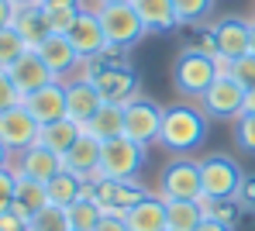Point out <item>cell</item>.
Listing matches in <instances>:
<instances>
[{
	"label": "cell",
	"instance_id": "6da1fadb",
	"mask_svg": "<svg viewBox=\"0 0 255 231\" xmlns=\"http://www.w3.org/2000/svg\"><path fill=\"white\" fill-rule=\"evenodd\" d=\"M207 128H211V117L204 114L200 104H172V107H166V117H162L159 145H166L176 155H186L197 145H204Z\"/></svg>",
	"mask_w": 255,
	"mask_h": 231
},
{
	"label": "cell",
	"instance_id": "7a4b0ae2",
	"mask_svg": "<svg viewBox=\"0 0 255 231\" xmlns=\"http://www.w3.org/2000/svg\"><path fill=\"white\" fill-rule=\"evenodd\" d=\"M214 80H217L214 55H207V52H200V48H193V45H186L176 55V62H172V87L183 97L200 100Z\"/></svg>",
	"mask_w": 255,
	"mask_h": 231
},
{
	"label": "cell",
	"instance_id": "3957f363",
	"mask_svg": "<svg viewBox=\"0 0 255 231\" xmlns=\"http://www.w3.org/2000/svg\"><path fill=\"white\" fill-rule=\"evenodd\" d=\"M83 76L100 90V97H104L107 104H121V107H125L128 100L138 93V76H134V69L125 66V62L90 59V62H83Z\"/></svg>",
	"mask_w": 255,
	"mask_h": 231
},
{
	"label": "cell",
	"instance_id": "277c9868",
	"mask_svg": "<svg viewBox=\"0 0 255 231\" xmlns=\"http://www.w3.org/2000/svg\"><path fill=\"white\" fill-rule=\"evenodd\" d=\"M162 117H166V107H159L145 93H134L125 104V138H131L141 148L155 145L162 135Z\"/></svg>",
	"mask_w": 255,
	"mask_h": 231
},
{
	"label": "cell",
	"instance_id": "5b68a950",
	"mask_svg": "<svg viewBox=\"0 0 255 231\" xmlns=\"http://www.w3.org/2000/svg\"><path fill=\"white\" fill-rule=\"evenodd\" d=\"M204 183H200V159L176 155L159 173V197L162 200H200Z\"/></svg>",
	"mask_w": 255,
	"mask_h": 231
},
{
	"label": "cell",
	"instance_id": "8992f818",
	"mask_svg": "<svg viewBox=\"0 0 255 231\" xmlns=\"http://www.w3.org/2000/svg\"><path fill=\"white\" fill-rule=\"evenodd\" d=\"M97 17H100L104 38L111 48H131L148 35L131 3H104V7H97Z\"/></svg>",
	"mask_w": 255,
	"mask_h": 231
},
{
	"label": "cell",
	"instance_id": "52a82bcc",
	"mask_svg": "<svg viewBox=\"0 0 255 231\" xmlns=\"http://www.w3.org/2000/svg\"><path fill=\"white\" fill-rule=\"evenodd\" d=\"M245 180L242 166L224 155V152H211L200 159V183H204V197L224 200V197H238V186Z\"/></svg>",
	"mask_w": 255,
	"mask_h": 231
},
{
	"label": "cell",
	"instance_id": "ba28073f",
	"mask_svg": "<svg viewBox=\"0 0 255 231\" xmlns=\"http://www.w3.org/2000/svg\"><path fill=\"white\" fill-rule=\"evenodd\" d=\"M145 166V148L131 138H111L100 148V180H138Z\"/></svg>",
	"mask_w": 255,
	"mask_h": 231
},
{
	"label": "cell",
	"instance_id": "9c48e42d",
	"mask_svg": "<svg viewBox=\"0 0 255 231\" xmlns=\"http://www.w3.org/2000/svg\"><path fill=\"white\" fill-rule=\"evenodd\" d=\"M197 104L204 107V114L214 117V121H235L242 114V107H245V87L235 76H217Z\"/></svg>",
	"mask_w": 255,
	"mask_h": 231
},
{
	"label": "cell",
	"instance_id": "30bf717a",
	"mask_svg": "<svg viewBox=\"0 0 255 231\" xmlns=\"http://www.w3.org/2000/svg\"><path fill=\"white\" fill-rule=\"evenodd\" d=\"M90 197L100 204L104 214L125 218L138 200L148 197V190L138 183V180H97V183H90Z\"/></svg>",
	"mask_w": 255,
	"mask_h": 231
},
{
	"label": "cell",
	"instance_id": "8fae6325",
	"mask_svg": "<svg viewBox=\"0 0 255 231\" xmlns=\"http://www.w3.org/2000/svg\"><path fill=\"white\" fill-rule=\"evenodd\" d=\"M35 52L42 55V62L52 69L55 80L69 83V80H80L83 76V59L76 55V48H73V42L66 35H48Z\"/></svg>",
	"mask_w": 255,
	"mask_h": 231
},
{
	"label": "cell",
	"instance_id": "7c38bea8",
	"mask_svg": "<svg viewBox=\"0 0 255 231\" xmlns=\"http://www.w3.org/2000/svg\"><path fill=\"white\" fill-rule=\"evenodd\" d=\"M10 169L17 176H24V180L48 183L55 173H62V155H55L52 148H45V145L35 141V145H28V148H21V152L10 155Z\"/></svg>",
	"mask_w": 255,
	"mask_h": 231
},
{
	"label": "cell",
	"instance_id": "4fadbf2b",
	"mask_svg": "<svg viewBox=\"0 0 255 231\" xmlns=\"http://www.w3.org/2000/svg\"><path fill=\"white\" fill-rule=\"evenodd\" d=\"M38 131H42V124L28 114L24 104H17V107H10V111L0 114V145L10 155L21 152V148H28V145H35L38 141Z\"/></svg>",
	"mask_w": 255,
	"mask_h": 231
},
{
	"label": "cell",
	"instance_id": "5bb4252c",
	"mask_svg": "<svg viewBox=\"0 0 255 231\" xmlns=\"http://www.w3.org/2000/svg\"><path fill=\"white\" fill-rule=\"evenodd\" d=\"M66 38L73 42V48H76V55L83 59V62H90V59H97L100 52H107V38H104V28H100V17H97V10H90V7H83L80 14H76V21H73V28L66 31Z\"/></svg>",
	"mask_w": 255,
	"mask_h": 231
},
{
	"label": "cell",
	"instance_id": "9a60e30c",
	"mask_svg": "<svg viewBox=\"0 0 255 231\" xmlns=\"http://www.w3.org/2000/svg\"><path fill=\"white\" fill-rule=\"evenodd\" d=\"M100 148H104V141H97L93 135L83 131V135L76 138V145L62 155V169L76 173L86 183H97V180H100Z\"/></svg>",
	"mask_w": 255,
	"mask_h": 231
},
{
	"label": "cell",
	"instance_id": "2e32d148",
	"mask_svg": "<svg viewBox=\"0 0 255 231\" xmlns=\"http://www.w3.org/2000/svg\"><path fill=\"white\" fill-rule=\"evenodd\" d=\"M104 104H107V100L100 97V90H97L86 76L66 83V117H73L76 124H86Z\"/></svg>",
	"mask_w": 255,
	"mask_h": 231
},
{
	"label": "cell",
	"instance_id": "e0dca14e",
	"mask_svg": "<svg viewBox=\"0 0 255 231\" xmlns=\"http://www.w3.org/2000/svg\"><path fill=\"white\" fill-rule=\"evenodd\" d=\"M10 80H14V87L21 90V97H28V93L42 90V87H48V83H55V76H52V69L42 62V55L35 52V48H28L10 69Z\"/></svg>",
	"mask_w": 255,
	"mask_h": 231
},
{
	"label": "cell",
	"instance_id": "ac0fdd59",
	"mask_svg": "<svg viewBox=\"0 0 255 231\" xmlns=\"http://www.w3.org/2000/svg\"><path fill=\"white\" fill-rule=\"evenodd\" d=\"M214 42H217V55L224 59H242L249 55V21L245 17H221L211 24Z\"/></svg>",
	"mask_w": 255,
	"mask_h": 231
},
{
	"label": "cell",
	"instance_id": "d6986e66",
	"mask_svg": "<svg viewBox=\"0 0 255 231\" xmlns=\"http://www.w3.org/2000/svg\"><path fill=\"white\" fill-rule=\"evenodd\" d=\"M24 107H28V114H31L38 124H48V121L66 117V83L55 80V83H48L42 90L28 93V97H24Z\"/></svg>",
	"mask_w": 255,
	"mask_h": 231
},
{
	"label": "cell",
	"instance_id": "ffe728a7",
	"mask_svg": "<svg viewBox=\"0 0 255 231\" xmlns=\"http://www.w3.org/2000/svg\"><path fill=\"white\" fill-rule=\"evenodd\" d=\"M128 231H166V200L159 193H148L125 214Z\"/></svg>",
	"mask_w": 255,
	"mask_h": 231
},
{
	"label": "cell",
	"instance_id": "44dd1931",
	"mask_svg": "<svg viewBox=\"0 0 255 231\" xmlns=\"http://www.w3.org/2000/svg\"><path fill=\"white\" fill-rule=\"evenodd\" d=\"M10 28L24 38V45L28 48H38L52 35L48 31V24H45V14H42V7L38 3H28V7H17L14 10V21H10Z\"/></svg>",
	"mask_w": 255,
	"mask_h": 231
},
{
	"label": "cell",
	"instance_id": "7402d4cb",
	"mask_svg": "<svg viewBox=\"0 0 255 231\" xmlns=\"http://www.w3.org/2000/svg\"><path fill=\"white\" fill-rule=\"evenodd\" d=\"M80 135H83V124H76L73 117H59V121L42 124V131H38V145L52 148L55 155H66V152L76 145Z\"/></svg>",
	"mask_w": 255,
	"mask_h": 231
},
{
	"label": "cell",
	"instance_id": "603a6c76",
	"mask_svg": "<svg viewBox=\"0 0 255 231\" xmlns=\"http://www.w3.org/2000/svg\"><path fill=\"white\" fill-rule=\"evenodd\" d=\"M86 135H93L97 141H111L125 135V107L121 104H104L90 121L83 124Z\"/></svg>",
	"mask_w": 255,
	"mask_h": 231
},
{
	"label": "cell",
	"instance_id": "cb8c5ba5",
	"mask_svg": "<svg viewBox=\"0 0 255 231\" xmlns=\"http://www.w3.org/2000/svg\"><path fill=\"white\" fill-rule=\"evenodd\" d=\"M45 207H48V190H45V183L17 176V190H14V204H10V211L21 214L24 221H31L38 211H45Z\"/></svg>",
	"mask_w": 255,
	"mask_h": 231
},
{
	"label": "cell",
	"instance_id": "d4e9b609",
	"mask_svg": "<svg viewBox=\"0 0 255 231\" xmlns=\"http://www.w3.org/2000/svg\"><path fill=\"white\" fill-rule=\"evenodd\" d=\"M131 7L138 10L145 31H172V28L179 24L172 0H131Z\"/></svg>",
	"mask_w": 255,
	"mask_h": 231
},
{
	"label": "cell",
	"instance_id": "484cf974",
	"mask_svg": "<svg viewBox=\"0 0 255 231\" xmlns=\"http://www.w3.org/2000/svg\"><path fill=\"white\" fill-rule=\"evenodd\" d=\"M45 190H48V204H52V207H69V204H76V200L83 197L86 180H80V176L69 173V169H62V173H55V176L45 183Z\"/></svg>",
	"mask_w": 255,
	"mask_h": 231
},
{
	"label": "cell",
	"instance_id": "4316f807",
	"mask_svg": "<svg viewBox=\"0 0 255 231\" xmlns=\"http://www.w3.org/2000/svg\"><path fill=\"white\" fill-rule=\"evenodd\" d=\"M204 207L197 200H166V231H197Z\"/></svg>",
	"mask_w": 255,
	"mask_h": 231
},
{
	"label": "cell",
	"instance_id": "83f0119b",
	"mask_svg": "<svg viewBox=\"0 0 255 231\" xmlns=\"http://www.w3.org/2000/svg\"><path fill=\"white\" fill-rule=\"evenodd\" d=\"M66 218H69V228H73V231H93L97 225H100L104 211H100V204L90 197V183H86L83 197H80L76 204L66 207Z\"/></svg>",
	"mask_w": 255,
	"mask_h": 231
},
{
	"label": "cell",
	"instance_id": "f1b7e54d",
	"mask_svg": "<svg viewBox=\"0 0 255 231\" xmlns=\"http://www.w3.org/2000/svg\"><path fill=\"white\" fill-rule=\"evenodd\" d=\"M200 207H204V218H211V221H221V225H228V228H238V221H242V204H238V197H224V200H214V197H204L200 193V200H197Z\"/></svg>",
	"mask_w": 255,
	"mask_h": 231
},
{
	"label": "cell",
	"instance_id": "f546056e",
	"mask_svg": "<svg viewBox=\"0 0 255 231\" xmlns=\"http://www.w3.org/2000/svg\"><path fill=\"white\" fill-rule=\"evenodd\" d=\"M45 14V24H48V31L52 35H66L69 28H73V21H76V14L83 10V7H62V3H38Z\"/></svg>",
	"mask_w": 255,
	"mask_h": 231
},
{
	"label": "cell",
	"instance_id": "4dcf8cb0",
	"mask_svg": "<svg viewBox=\"0 0 255 231\" xmlns=\"http://www.w3.org/2000/svg\"><path fill=\"white\" fill-rule=\"evenodd\" d=\"M28 231H73L69 228V218H66V207H45L38 211L31 221H28Z\"/></svg>",
	"mask_w": 255,
	"mask_h": 231
},
{
	"label": "cell",
	"instance_id": "1f68e13d",
	"mask_svg": "<svg viewBox=\"0 0 255 231\" xmlns=\"http://www.w3.org/2000/svg\"><path fill=\"white\" fill-rule=\"evenodd\" d=\"M24 52H28V45L14 28H0V69H10Z\"/></svg>",
	"mask_w": 255,
	"mask_h": 231
},
{
	"label": "cell",
	"instance_id": "d6a6232c",
	"mask_svg": "<svg viewBox=\"0 0 255 231\" xmlns=\"http://www.w3.org/2000/svg\"><path fill=\"white\" fill-rule=\"evenodd\" d=\"M172 7H176V21L179 24H200L211 14L214 0H172Z\"/></svg>",
	"mask_w": 255,
	"mask_h": 231
},
{
	"label": "cell",
	"instance_id": "836d02e7",
	"mask_svg": "<svg viewBox=\"0 0 255 231\" xmlns=\"http://www.w3.org/2000/svg\"><path fill=\"white\" fill-rule=\"evenodd\" d=\"M235 145L242 152L255 155V114H238L235 117Z\"/></svg>",
	"mask_w": 255,
	"mask_h": 231
},
{
	"label": "cell",
	"instance_id": "e575fe53",
	"mask_svg": "<svg viewBox=\"0 0 255 231\" xmlns=\"http://www.w3.org/2000/svg\"><path fill=\"white\" fill-rule=\"evenodd\" d=\"M231 76H235L245 90H255V55H252V52L231 62Z\"/></svg>",
	"mask_w": 255,
	"mask_h": 231
},
{
	"label": "cell",
	"instance_id": "d590c367",
	"mask_svg": "<svg viewBox=\"0 0 255 231\" xmlns=\"http://www.w3.org/2000/svg\"><path fill=\"white\" fill-rule=\"evenodd\" d=\"M17 104H24V97H21L17 87H14L10 73H7V69H0V114H3V111H10V107H17Z\"/></svg>",
	"mask_w": 255,
	"mask_h": 231
},
{
	"label": "cell",
	"instance_id": "8d00e7d4",
	"mask_svg": "<svg viewBox=\"0 0 255 231\" xmlns=\"http://www.w3.org/2000/svg\"><path fill=\"white\" fill-rule=\"evenodd\" d=\"M14 190H17V173H14L10 166H3V169H0V214L10 211V204H14Z\"/></svg>",
	"mask_w": 255,
	"mask_h": 231
},
{
	"label": "cell",
	"instance_id": "74e56055",
	"mask_svg": "<svg viewBox=\"0 0 255 231\" xmlns=\"http://www.w3.org/2000/svg\"><path fill=\"white\" fill-rule=\"evenodd\" d=\"M0 231H28V221L14 211H3L0 214Z\"/></svg>",
	"mask_w": 255,
	"mask_h": 231
},
{
	"label": "cell",
	"instance_id": "f35d334b",
	"mask_svg": "<svg viewBox=\"0 0 255 231\" xmlns=\"http://www.w3.org/2000/svg\"><path fill=\"white\" fill-rule=\"evenodd\" d=\"M238 204L242 207H255V180H242V186H238Z\"/></svg>",
	"mask_w": 255,
	"mask_h": 231
},
{
	"label": "cell",
	"instance_id": "ab89813d",
	"mask_svg": "<svg viewBox=\"0 0 255 231\" xmlns=\"http://www.w3.org/2000/svg\"><path fill=\"white\" fill-rule=\"evenodd\" d=\"M193 48H200V52H207V55H217V42H214V31H211V28H204V31L197 35Z\"/></svg>",
	"mask_w": 255,
	"mask_h": 231
},
{
	"label": "cell",
	"instance_id": "60d3db41",
	"mask_svg": "<svg viewBox=\"0 0 255 231\" xmlns=\"http://www.w3.org/2000/svg\"><path fill=\"white\" fill-rule=\"evenodd\" d=\"M93 231H128V225H125V218H118V214H104Z\"/></svg>",
	"mask_w": 255,
	"mask_h": 231
},
{
	"label": "cell",
	"instance_id": "b9f144b4",
	"mask_svg": "<svg viewBox=\"0 0 255 231\" xmlns=\"http://www.w3.org/2000/svg\"><path fill=\"white\" fill-rule=\"evenodd\" d=\"M14 10H17V3H14V0H0V28H10Z\"/></svg>",
	"mask_w": 255,
	"mask_h": 231
},
{
	"label": "cell",
	"instance_id": "7bdbcfd3",
	"mask_svg": "<svg viewBox=\"0 0 255 231\" xmlns=\"http://www.w3.org/2000/svg\"><path fill=\"white\" fill-rule=\"evenodd\" d=\"M197 231H235V228H228V225H221V221H211V218H204V221L197 225Z\"/></svg>",
	"mask_w": 255,
	"mask_h": 231
},
{
	"label": "cell",
	"instance_id": "ee69618b",
	"mask_svg": "<svg viewBox=\"0 0 255 231\" xmlns=\"http://www.w3.org/2000/svg\"><path fill=\"white\" fill-rule=\"evenodd\" d=\"M242 114H255V90H245V107Z\"/></svg>",
	"mask_w": 255,
	"mask_h": 231
},
{
	"label": "cell",
	"instance_id": "f6af8a7d",
	"mask_svg": "<svg viewBox=\"0 0 255 231\" xmlns=\"http://www.w3.org/2000/svg\"><path fill=\"white\" fill-rule=\"evenodd\" d=\"M104 3H131V0H83V7H90V10H97Z\"/></svg>",
	"mask_w": 255,
	"mask_h": 231
},
{
	"label": "cell",
	"instance_id": "bcb514c9",
	"mask_svg": "<svg viewBox=\"0 0 255 231\" xmlns=\"http://www.w3.org/2000/svg\"><path fill=\"white\" fill-rule=\"evenodd\" d=\"M38 3H62V7H83V0H38Z\"/></svg>",
	"mask_w": 255,
	"mask_h": 231
},
{
	"label": "cell",
	"instance_id": "7dc6e473",
	"mask_svg": "<svg viewBox=\"0 0 255 231\" xmlns=\"http://www.w3.org/2000/svg\"><path fill=\"white\" fill-rule=\"evenodd\" d=\"M249 52L255 55V17L249 21Z\"/></svg>",
	"mask_w": 255,
	"mask_h": 231
},
{
	"label": "cell",
	"instance_id": "c3c4849f",
	"mask_svg": "<svg viewBox=\"0 0 255 231\" xmlns=\"http://www.w3.org/2000/svg\"><path fill=\"white\" fill-rule=\"evenodd\" d=\"M3 166H10V152L0 145V169H3Z\"/></svg>",
	"mask_w": 255,
	"mask_h": 231
},
{
	"label": "cell",
	"instance_id": "681fc988",
	"mask_svg": "<svg viewBox=\"0 0 255 231\" xmlns=\"http://www.w3.org/2000/svg\"><path fill=\"white\" fill-rule=\"evenodd\" d=\"M17 7H28V3H38V0H14Z\"/></svg>",
	"mask_w": 255,
	"mask_h": 231
},
{
	"label": "cell",
	"instance_id": "f907efd6",
	"mask_svg": "<svg viewBox=\"0 0 255 231\" xmlns=\"http://www.w3.org/2000/svg\"><path fill=\"white\" fill-rule=\"evenodd\" d=\"M252 214H255V207H252Z\"/></svg>",
	"mask_w": 255,
	"mask_h": 231
}]
</instances>
